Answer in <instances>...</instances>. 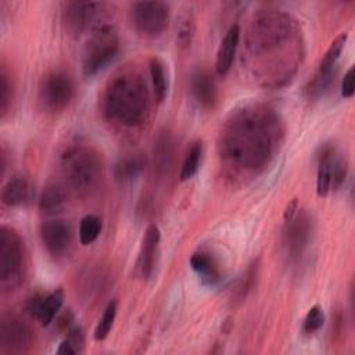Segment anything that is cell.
Wrapping results in <instances>:
<instances>
[{
	"instance_id": "obj_1",
	"label": "cell",
	"mask_w": 355,
	"mask_h": 355,
	"mask_svg": "<svg viewBox=\"0 0 355 355\" xmlns=\"http://www.w3.org/2000/svg\"><path fill=\"white\" fill-rule=\"evenodd\" d=\"M301 47L295 21L277 10L259 12L245 36L252 73L265 86L279 87L291 79L300 64Z\"/></svg>"
},
{
	"instance_id": "obj_2",
	"label": "cell",
	"mask_w": 355,
	"mask_h": 355,
	"mask_svg": "<svg viewBox=\"0 0 355 355\" xmlns=\"http://www.w3.org/2000/svg\"><path fill=\"white\" fill-rule=\"evenodd\" d=\"M276 114L261 105H247L232 112L219 137L222 159L240 172L257 173L276 151L280 137Z\"/></svg>"
},
{
	"instance_id": "obj_3",
	"label": "cell",
	"mask_w": 355,
	"mask_h": 355,
	"mask_svg": "<svg viewBox=\"0 0 355 355\" xmlns=\"http://www.w3.org/2000/svg\"><path fill=\"white\" fill-rule=\"evenodd\" d=\"M103 110L110 121L121 126L141 125L150 111L148 89L143 78L133 71L115 75L105 86Z\"/></svg>"
},
{
	"instance_id": "obj_4",
	"label": "cell",
	"mask_w": 355,
	"mask_h": 355,
	"mask_svg": "<svg viewBox=\"0 0 355 355\" xmlns=\"http://www.w3.org/2000/svg\"><path fill=\"white\" fill-rule=\"evenodd\" d=\"M62 171L69 186L78 194L94 191L103 179L100 155L87 146H72L62 155Z\"/></svg>"
},
{
	"instance_id": "obj_5",
	"label": "cell",
	"mask_w": 355,
	"mask_h": 355,
	"mask_svg": "<svg viewBox=\"0 0 355 355\" xmlns=\"http://www.w3.org/2000/svg\"><path fill=\"white\" fill-rule=\"evenodd\" d=\"M119 53V43L112 25L100 21L94 25L92 36L85 47L82 69L86 76H93L105 68Z\"/></svg>"
},
{
	"instance_id": "obj_6",
	"label": "cell",
	"mask_w": 355,
	"mask_h": 355,
	"mask_svg": "<svg viewBox=\"0 0 355 355\" xmlns=\"http://www.w3.org/2000/svg\"><path fill=\"white\" fill-rule=\"evenodd\" d=\"M25 268V250L19 234L8 226L0 227V280L6 287L19 283Z\"/></svg>"
},
{
	"instance_id": "obj_7",
	"label": "cell",
	"mask_w": 355,
	"mask_h": 355,
	"mask_svg": "<svg viewBox=\"0 0 355 355\" xmlns=\"http://www.w3.org/2000/svg\"><path fill=\"white\" fill-rule=\"evenodd\" d=\"M130 22L144 37L159 36L169 21V7L162 1H137L130 7Z\"/></svg>"
},
{
	"instance_id": "obj_8",
	"label": "cell",
	"mask_w": 355,
	"mask_h": 355,
	"mask_svg": "<svg viewBox=\"0 0 355 355\" xmlns=\"http://www.w3.org/2000/svg\"><path fill=\"white\" fill-rule=\"evenodd\" d=\"M312 236V219L304 209H297V212L288 220H284L283 229V247L287 258L294 262L298 261Z\"/></svg>"
},
{
	"instance_id": "obj_9",
	"label": "cell",
	"mask_w": 355,
	"mask_h": 355,
	"mask_svg": "<svg viewBox=\"0 0 355 355\" xmlns=\"http://www.w3.org/2000/svg\"><path fill=\"white\" fill-rule=\"evenodd\" d=\"M73 83L71 78L61 71H53L43 76L39 87V98L49 111H61L72 100Z\"/></svg>"
},
{
	"instance_id": "obj_10",
	"label": "cell",
	"mask_w": 355,
	"mask_h": 355,
	"mask_svg": "<svg viewBox=\"0 0 355 355\" xmlns=\"http://www.w3.org/2000/svg\"><path fill=\"white\" fill-rule=\"evenodd\" d=\"M33 333L17 316H3L0 324V347L7 354H22L31 349Z\"/></svg>"
},
{
	"instance_id": "obj_11",
	"label": "cell",
	"mask_w": 355,
	"mask_h": 355,
	"mask_svg": "<svg viewBox=\"0 0 355 355\" xmlns=\"http://www.w3.org/2000/svg\"><path fill=\"white\" fill-rule=\"evenodd\" d=\"M347 39H348V35L345 32L340 33L329 46L327 51L324 53V55L318 67V71H316L313 79L309 82V86H308L309 96H312V97L320 96L326 90V87L330 85L331 73H333L336 64L344 50Z\"/></svg>"
},
{
	"instance_id": "obj_12",
	"label": "cell",
	"mask_w": 355,
	"mask_h": 355,
	"mask_svg": "<svg viewBox=\"0 0 355 355\" xmlns=\"http://www.w3.org/2000/svg\"><path fill=\"white\" fill-rule=\"evenodd\" d=\"M101 8L100 3L67 1L62 6V22L69 35L78 36L96 19Z\"/></svg>"
},
{
	"instance_id": "obj_13",
	"label": "cell",
	"mask_w": 355,
	"mask_h": 355,
	"mask_svg": "<svg viewBox=\"0 0 355 355\" xmlns=\"http://www.w3.org/2000/svg\"><path fill=\"white\" fill-rule=\"evenodd\" d=\"M40 239L47 252L58 258L68 252L72 244V230L64 220H47L40 226Z\"/></svg>"
},
{
	"instance_id": "obj_14",
	"label": "cell",
	"mask_w": 355,
	"mask_h": 355,
	"mask_svg": "<svg viewBox=\"0 0 355 355\" xmlns=\"http://www.w3.org/2000/svg\"><path fill=\"white\" fill-rule=\"evenodd\" d=\"M64 302V291L57 288L49 294H36L26 304V312L32 319L39 320L43 326H49Z\"/></svg>"
},
{
	"instance_id": "obj_15",
	"label": "cell",
	"mask_w": 355,
	"mask_h": 355,
	"mask_svg": "<svg viewBox=\"0 0 355 355\" xmlns=\"http://www.w3.org/2000/svg\"><path fill=\"white\" fill-rule=\"evenodd\" d=\"M191 269L207 286H216L222 280V269L211 251L198 250L190 257Z\"/></svg>"
},
{
	"instance_id": "obj_16",
	"label": "cell",
	"mask_w": 355,
	"mask_h": 355,
	"mask_svg": "<svg viewBox=\"0 0 355 355\" xmlns=\"http://www.w3.org/2000/svg\"><path fill=\"white\" fill-rule=\"evenodd\" d=\"M239 40H240V26L234 24L225 33L216 53L215 71L219 76H225L230 71L234 61L236 50L239 46Z\"/></svg>"
},
{
	"instance_id": "obj_17",
	"label": "cell",
	"mask_w": 355,
	"mask_h": 355,
	"mask_svg": "<svg viewBox=\"0 0 355 355\" xmlns=\"http://www.w3.org/2000/svg\"><path fill=\"white\" fill-rule=\"evenodd\" d=\"M159 244V229L155 225H150L143 236L141 248L139 254V269L144 279H148L154 270L157 248Z\"/></svg>"
},
{
	"instance_id": "obj_18",
	"label": "cell",
	"mask_w": 355,
	"mask_h": 355,
	"mask_svg": "<svg viewBox=\"0 0 355 355\" xmlns=\"http://www.w3.org/2000/svg\"><path fill=\"white\" fill-rule=\"evenodd\" d=\"M153 158L154 169L157 171V173L161 176H164L165 173L168 175L175 158V141L169 132H161L157 136L153 148Z\"/></svg>"
},
{
	"instance_id": "obj_19",
	"label": "cell",
	"mask_w": 355,
	"mask_h": 355,
	"mask_svg": "<svg viewBox=\"0 0 355 355\" xmlns=\"http://www.w3.org/2000/svg\"><path fill=\"white\" fill-rule=\"evenodd\" d=\"M68 201L67 184L60 182H53L47 184L39 198V208L43 214L55 215L61 212Z\"/></svg>"
},
{
	"instance_id": "obj_20",
	"label": "cell",
	"mask_w": 355,
	"mask_h": 355,
	"mask_svg": "<svg viewBox=\"0 0 355 355\" xmlns=\"http://www.w3.org/2000/svg\"><path fill=\"white\" fill-rule=\"evenodd\" d=\"M32 197V187L26 178H11L1 190V202L7 207H19L26 204Z\"/></svg>"
},
{
	"instance_id": "obj_21",
	"label": "cell",
	"mask_w": 355,
	"mask_h": 355,
	"mask_svg": "<svg viewBox=\"0 0 355 355\" xmlns=\"http://www.w3.org/2000/svg\"><path fill=\"white\" fill-rule=\"evenodd\" d=\"M191 93L197 103L204 108L214 107L216 101V86L207 71H198L191 76Z\"/></svg>"
},
{
	"instance_id": "obj_22",
	"label": "cell",
	"mask_w": 355,
	"mask_h": 355,
	"mask_svg": "<svg viewBox=\"0 0 355 355\" xmlns=\"http://www.w3.org/2000/svg\"><path fill=\"white\" fill-rule=\"evenodd\" d=\"M336 158V148L331 144L324 146L318 157L316 193L319 197H326L331 190V168Z\"/></svg>"
},
{
	"instance_id": "obj_23",
	"label": "cell",
	"mask_w": 355,
	"mask_h": 355,
	"mask_svg": "<svg viewBox=\"0 0 355 355\" xmlns=\"http://www.w3.org/2000/svg\"><path fill=\"white\" fill-rule=\"evenodd\" d=\"M150 76H151V85L153 92L157 98V101H164L168 93V78L165 72V64L159 57H151L150 58Z\"/></svg>"
},
{
	"instance_id": "obj_24",
	"label": "cell",
	"mask_w": 355,
	"mask_h": 355,
	"mask_svg": "<svg viewBox=\"0 0 355 355\" xmlns=\"http://www.w3.org/2000/svg\"><path fill=\"white\" fill-rule=\"evenodd\" d=\"M201 154H202V144L201 140H196L190 144V147L187 148L186 157L183 159L182 168H180V180L186 182L189 179H191L198 168H200V161H201Z\"/></svg>"
},
{
	"instance_id": "obj_25",
	"label": "cell",
	"mask_w": 355,
	"mask_h": 355,
	"mask_svg": "<svg viewBox=\"0 0 355 355\" xmlns=\"http://www.w3.org/2000/svg\"><path fill=\"white\" fill-rule=\"evenodd\" d=\"M101 232V220L96 215H86L79 223V241L83 245L92 244Z\"/></svg>"
},
{
	"instance_id": "obj_26",
	"label": "cell",
	"mask_w": 355,
	"mask_h": 355,
	"mask_svg": "<svg viewBox=\"0 0 355 355\" xmlns=\"http://www.w3.org/2000/svg\"><path fill=\"white\" fill-rule=\"evenodd\" d=\"M115 316H116V301H111L105 306L101 318L98 319V322H97V324L94 327L93 336H94L96 341H103V340H105L108 337V334H110V331L112 329Z\"/></svg>"
},
{
	"instance_id": "obj_27",
	"label": "cell",
	"mask_w": 355,
	"mask_h": 355,
	"mask_svg": "<svg viewBox=\"0 0 355 355\" xmlns=\"http://www.w3.org/2000/svg\"><path fill=\"white\" fill-rule=\"evenodd\" d=\"M83 349V333L79 327L68 330L67 337L62 340L60 347L57 348V354L60 355H76Z\"/></svg>"
},
{
	"instance_id": "obj_28",
	"label": "cell",
	"mask_w": 355,
	"mask_h": 355,
	"mask_svg": "<svg viewBox=\"0 0 355 355\" xmlns=\"http://www.w3.org/2000/svg\"><path fill=\"white\" fill-rule=\"evenodd\" d=\"M141 168H143V161L140 158L137 157L125 158L116 166V178L122 182L132 180L140 173Z\"/></svg>"
},
{
	"instance_id": "obj_29",
	"label": "cell",
	"mask_w": 355,
	"mask_h": 355,
	"mask_svg": "<svg viewBox=\"0 0 355 355\" xmlns=\"http://www.w3.org/2000/svg\"><path fill=\"white\" fill-rule=\"evenodd\" d=\"M323 323H324L323 309L319 305H313L312 308H309V311L306 312V315L304 318L302 331L305 334H313L322 329Z\"/></svg>"
},
{
	"instance_id": "obj_30",
	"label": "cell",
	"mask_w": 355,
	"mask_h": 355,
	"mask_svg": "<svg viewBox=\"0 0 355 355\" xmlns=\"http://www.w3.org/2000/svg\"><path fill=\"white\" fill-rule=\"evenodd\" d=\"M12 98V87L8 79V75L6 69L3 68L0 72V114L4 116L10 108Z\"/></svg>"
},
{
	"instance_id": "obj_31",
	"label": "cell",
	"mask_w": 355,
	"mask_h": 355,
	"mask_svg": "<svg viewBox=\"0 0 355 355\" xmlns=\"http://www.w3.org/2000/svg\"><path fill=\"white\" fill-rule=\"evenodd\" d=\"M347 159L344 157H337L334 158L333 168H331V190H338L347 176Z\"/></svg>"
},
{
	"instance_id": "obj_32",
	"label": "cell",
	"mask_w": 355,
	"mask_h": 355,
	"mask_svg": "<svg viewBox=\"0 0 355 355\" xmlns=\"http://www.w3.org/2000/svg\"><path fill=\"white\" fill-rule=\"evenodd\" d=\"M193 36V19L190 15H184L180 18L178 25V40L180 46H190V40Z\"/></svg>"
},
{
	"instance_id": "obj_33",
	"label": "cell",
	"mask_w": 355,
	"mask_h": 355,
	"mask_svg": "<svg viewBox=\"0 0 355 355\" xmlns=\"http://www.w3.org/2000/svg\"><path fill=\"white\" fill-rule=\"evenodd\" d=\"M355 69L354 67H351L344 78H343V82H341V96L344 98H351L354 96V92H355Z\"/></svg>"
},
{
	"instance_id": "obj_34",
	"label": "cell",
	"mask_w": 355,
	"mask_h": 355,
	"mask_svg": "<svg viewBox=\"0 0 355 355\" xmlns=\"http://www.w3.org/2000/svg\"><path fill=\"white\" fill-rule=\"evenodd\" d=\"M298 209V202H297V198H293L288 205L286 207V211H284V220H288L290 218H293V215L297 212Z\"/></svg>"
}]
</instances>
